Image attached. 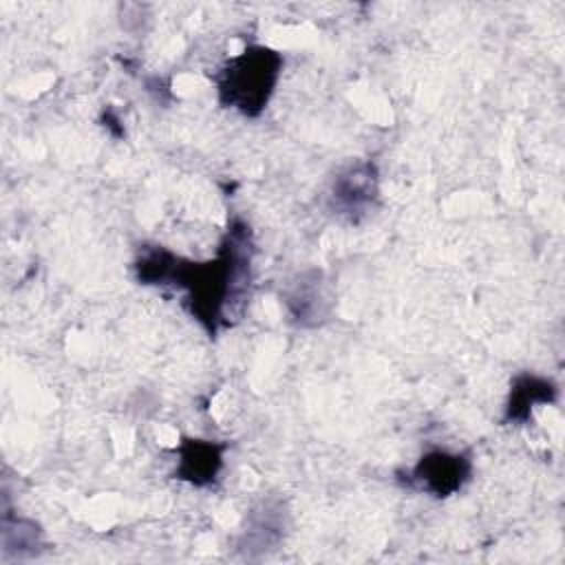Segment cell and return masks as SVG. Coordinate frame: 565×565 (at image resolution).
<instances>
[{"mask_svg":"<svg viewBox=\"0 0 565 565\" xmlns=\"http://www.w3.org/2000/svg\"><path fill=\"white\" fill-rule=\"evenodd\" d=\"M377 194V177L371 163L353 166L349 172L340 174L333 183L331 196L333 205L340 214H349L351 218L362 214Z\"/></svg>","mask_w":565,"mask_h":565,"instance_id":"3957f363","label":"cell"},{"mask_svg":"<svg viewBox=\"0 0 565 565\" xmlns=\"http://www.w3.org/2000/svg\"><path fill=\"white\" fill-rule=\"evenodd\" d=\"M221 452H223V446L201 441V439H190L181 448V468H179L181 479H188L192 483L212 481L221 468Z\"/></svg>","mask_w":565,"mask_h":565,"instance_id":"5b68a950","label":"cell"},{"mask_svg":"<svg viewBox=\"0 0 565 565\" xmlns=\"http://www.w3.org/2000/svg\"><path fill=\"white\" fill-rule=\"evenodd\" d=\"M554 397H556V386L550 380L536 377V375H521L514 380V386L510 391V399L505 406L508 419L525 422L534 404H547V402H554Z\"/></svg>","mask_w":565,"mask_h":565,"instance_id":"277c9868","label":"cell"},{"mask_svg":"<svg viewBox=\"0 0 565 565\" xmlns=\"http://www.w3.org/2000/svg\"><path fill=\"white\" fill-rule=\"evenodd\" d=\"M470 459L459 452L435 450L424 455L411 472V479L417 488L435 494L448 497L457 492L470 479Z\"/></svg>","mask_w":565,"mask_h":565,"instance_id":"7a4b0ae2","label":"cell"},{"mask_svg":"<svg viewBox=\"0 0 565 565\" xmlns=\"http://www.w3.org/2000/svg\"><path fill=\"white\" fill-rule=\"evenodd\" d=\"M280 66V55L267 46H252L230 57L216 79L221 104L249 117L258 115L274 93Z\"/></svg>","mask_w":565,"mask_h":565,"instance_id":"6da1fadb","label":"cell"}]
</instances>
